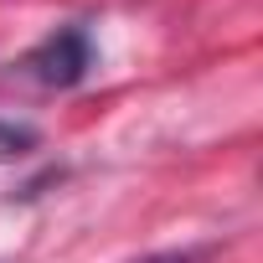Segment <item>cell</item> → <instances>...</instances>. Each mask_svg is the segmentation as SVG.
Listing matches in <instances>:
<instances>
[{"label": "cell", "mask_w": 263, "mask_h": 263, "mask_svg": "<svg viewBox=\"0 0 263 263\" xmlns=\"http://www.w3.org/2000/svg\"><path fill=\"white\" fill-rule=\"evenodd\" d=\"M31 150H36V129L0 119V160H16V155H31Z\"/></svg>", "instance_id": "obj_2"}, {"label": "cell", "mask_w": 263, "mask_h": 263, "mask_svg": "<svg viewBox=\"0 0 263 263\" xmlns=\"http://www.w3.org/2000/svg\"><path fill=\"white\" fill-rule=\"evenodd\" d=\"M21 67H26L42 88H78V83L93 72V36L67 21V26L47 31V36L21 57Z\"/></svg>", "instance_id": "obj_1"}]
</instances>
